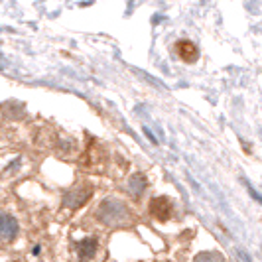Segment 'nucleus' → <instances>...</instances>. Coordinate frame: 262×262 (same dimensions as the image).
Returning a JSON list of instances; mask_svg holds the SVG:
<instances>
[{"mask_svg":"<svg viewBox=\"0 0 262 262\" xmlns=\"http://www.w3.org/2000/svg\"><path fill=\"white\" fill-rule=\"evenodd\" d=\"M95 219L106 229H120V227H128L134 221V213L132 209L118 197H106L99 203V207L95 211Z\"/></svg>","mask_w":262,"mask_h":262,"instance_id":"f257e3e1","label":"nucleus"},{"mask_svg":"<svg viewBox=\"0 0 262 262\" xmlns=\"http://www.w3.org/2000/svg\"><path fill=\"white\" fill-rule=\"evenodd\" d=\"M146 187H148V184H146L144 176H132L130 182H128V189H130V193L134 197H140L142 193L146 191Z\"/></svg>","mask_w":262,"mask_h":262,"instance_id":"0eeeda50","label":"nucleus"},{"mask_svg":"<svg viewBox=\"0 0 262 262\" xmlns=\"http://www.w3.org/2000/svg\"><path fill=\"white\" fill-rule=\"evenodd\" d=\"M71 252L75 262H95L101 252V238L99 235H83L71 241Z\"/></svg>","mask_w":262,"mask_h":262,"instance_id":"f03ea898","label":"nucleus"},{"mask_svg":"<svg viewBox=\"0 0 262 262\" xmlns=\"http://www.w3.org/2000/svg\"><path fill=\"white\" fill-rule=\"evenodd\" d=\"M247 187H249V191H250V195H252V199H254L256 203H262V195H260V193H256V189H254L252 185H247Z\"/></svg>","mask_w":262,"mask_h":262,"instance_id":"1a4fd4ad","label":"nucleus"},{"mask_svg":"<svg viewBox=\"0 0 262 262\" xmlns=\"http://www.w3.org/2000/svg\"><path fill=\"white\" fill-rule=\"evenodd\" d=\"M91 193H93L91 187H87V185H77V187L69 189L66 195H63V207H67V209H71V211L79 209V207H83V205L91 199Z\"/></svg>","mask_w":262,"mask_h":262,"instance_id":"20e7f679","label":"nucleus"},{"mask_svg":"<svg viewBox=\"0 0 262 262\" xmlns=\"http://www.w3.org/2000/svg\"><path fill=\"white\" fill-rule=\"evenodd\" d=\"M173 213L170 197H154L150 201V215L158 221H168Z\"/></svg>","mask_w":262,"mask_h":262,"instance_id":"39448f33","label":"nucleus"},{"mask_svg":"<svg viewBox=\"0 0 262 262\" xmlns=\"http://www.w3.org/2000/svg\"><path fill=\"white\" fill-rule=\"evenodd\" d=\"M18 235H20L18 219L6 211H0V243H14Z\"/></svg>","mask_w":262,"mask_h":262,"instance_id":"7ed1b4c3","label":"nucleus"},{"mask_svg":"<svg viewBox=\"0 0 262 262\" xmlns=\"http://www.w3.org/2000/svg\"><path fill=\"white\" fill-rule=\"evenodd\" d=\"M176 53L180 59H184L185 63H193L199 57V50H197L195 43H191L189 39H182L176 43Z\"/></svg>","mask_w":262,"mask_h":262,"instance_id":"423d86ee","label":"nucleus"},{"mask_svg":"<svg viewBox=\"0 0 262 262\" xmlns=\"http://www.w3.org/2000/svg\"><path fill=\"white\" fill-rule=\"evenodd\" d=\"M195 262H227L221 252H215V250H205V252H199L195 256Z\"/></svg>","mask_w":262,"mask_h":262,"instance_id":"6e6552de","label":"nucleus"}]
</instances>
